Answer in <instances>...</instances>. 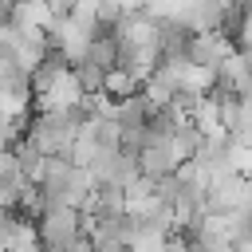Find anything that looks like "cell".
Segmentation results:
<instances>
[{
  "label": "cell",
  "mask_w": 252,
  "mask_h": 252,
  "mask_svg": "<svg viewBox=\"0 0 252 252\" xmlns=\"http://www.w3.org/2000/svg\"><path fill=\"white\" fill-rule=\"evenodd\" d=\"M138 165H142V173L154 177V181H165V177H173V173L181 169V161L173 158V146H169V142H150V146L138 154Z\"/></svg>",
  "instance_id": "cell-3"
},
{
  "label": "cell",
  "mask_w": 252,
  "mask_h": 252,
  "mask_svg": "<svg viewBox=\"0 0 252 252\" xmlns=\"http://www.w3.org/2000/svg\"><path fill=\"white\" fill-rule=\"evenodd\" d=\"M232 55H236L232 35H224V32H201V35H193V39H189L185 63L205 67V71H220V67H224Z\"/></svg>",
  "instance_id": "cell-2"
},
{
  "label": "cell",
  "mask_w": 252,
  "mask_h": 252,
  "mask_svg": "<svg viewBox=\"0 0 252 252\" xmlns=\"http://www.w3.org/2000/svg\"><path fill=\"white\" fill-rule=\"evenodd\" d=\"M87 63H94V67H102V71H114V67L122 63V43H118V35H114V32L94 35V39H91Z\"/></svg>",
  "instance_id": "cell-4"
},
{
  "label": "cell",
  "mask_w": 252,
  "mask_h": 252,
  "mask_svg": "<svg viewBox=\"0 0 252 252\" xmlns=\"http://www.w3.org/2000/svg\"><path fill=\"white\" fill-rule=\"evenodd\" d=\"M75 79L83 83L87 94H102V87H106V71L94 67V63H79V67H75Z\"/></svg>",
  "instance_id": "cell-6"
},
{
  "label": "cell",
  "mask_w": 252,
  "mask_h": 252,
  "mask_svg": "<svg viewBox=\"0 0 252 252\" xmlns=\"http://www.w3.org/2000/svg\"><path fill=\"white\" fill-rule=\"evenodd\" d=\"M102 94L114 98V102H126V98H138V94H142V83H138L126 67H114V71H106V87H102Z\"/></svg>",
  "instance_id": "cell-5"
},
{
  "label": "cell",
  "mask_w": 252,
  "mask_h": 252,
  "mask_svg": "<svg viewBox=\"0 0 252 252\" xmlns=\"http://www.w3.org/2000/svg\"><path fill=\"white\" fill-rule=\"evenodd\" d=\"M39 252H71L83 240V213L71 205H51L39 220Z\"/></svg>",
  "instance_id": "cell-1"
}]
</instances>
